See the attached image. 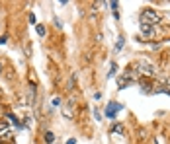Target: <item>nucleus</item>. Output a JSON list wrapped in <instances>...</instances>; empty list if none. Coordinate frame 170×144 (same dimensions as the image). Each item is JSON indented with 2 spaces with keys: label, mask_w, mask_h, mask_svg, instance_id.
<instances>
[{
  "label": "nucleus",
  "mask_w": 170,
  "mask_h": 144,
  "mask_svg": "<svg viewBox=\"0 0 170 144\" xmlns=\"http://www.w3.org/2000/svg\"><path fill=\"white\" fill-rule=\"evenodd\" d=\"M0 93H2V90H0Z\"/></svg>",
  "instance_id": "nucleus-17"
},
{
  "label": "nucleus",
  "mask_w": 170,
  "mask_h": 144,
  "mask_svg": "<svg viewBox=\"0 0 170 144\" xmlns=\"http://www.w3.org/2000/svg\"><path fill=\"white\" fill-rule=\"evenodd\" d=\"M139 29H141V33H143L145 37H150V35L155 33V27L149 26V24H141V26H139Z\"/></svg>",
  "instance_id": "nucleus-4"
},
{
  "label": "nucleus",
  "mask_w": 170,
  "mask_h": 144,
  "mask_svg": "<svg viewBox=\"0 0 170 144\" xmlns=\"http://www.w3.org/2000/svg\"><path fill=\"white\" fill-rule=\"evenodd\" d=\"M53 140H55V134H53L51 131H47V132H45V142H49V144H51Z\"/></svg>",
  "instance_id": "nucleus-8"
},
{
  "label": "nucleus",
  "mask_w": 170,
  "mask_h": 144,
  "mask_svg": "<svg viewBox=\"0 0 170 144\" xmlns=\"http://www.w3.org/2000/svg\"><path fill=\"white\" fill-rule=\"evenodd\" d=\"M66 144H76V140H74V138H69V142Z\"/></svg>",
  "instance_id": "nucleus-13"
},
{
  "label": "nucleus",
  "mask_w": 170,
  "mask_h": 144,
  "mask_svg": "<svg viewBox=\"0 0 170 144\" xmlns=\"http://www.w3.org/2000/svg\"><path fill=\"white\" fill-rule=\"evenodd\" d=\"M139 72H143V74H147V76H155V68H153V64L145 62V60L139 62Z\"/></svg>",
  "instance_id": "nucleus-3"
},
{
  "label": "nucleus",
  "mask_w": 170,
  "mask_h": 144,
  "mask_svg": "<svg viewBox=\"0 0 170 144\" xmlns=\"http://www.w3.org/2000/svg\"><path fill=\"white\" fill-rule=\"evenodd\" d=\"M129 84H131V78H129V76H121V78L118 80V88H119V90H123V88H127Z\"/></svg>",
  "instance_id": "nucleus-5"
},
{
  "label": "nucleus",
  "mask_w": 170,
  "mask_h": 144,
  "mask_svg": "<svg viewBox=\"0 0 170 144\" xmlns=\"http://www.w3.org/2000/svg\"><path fill=\"white\" fill-rule=\"evenodd\" d=\"M115 70H118V64H115V62H111V64H110V70H108V78H111V76L115 74Z\"/></svg>",
  "instance_id": "nucleus-6"
},
{
  "label": "nucleus",
  "mask_w": 170,
  "mask_h": 144,
  "mask_svg": "<svg viewBox=\"0 0 170 144\" xmlns=\"http://www.w3.org/2000/svg\"><path fill=\"white\" fill-rule=\"evenodd\" d=\"M166 86H170V80H168V82H166Z\"/></svg>",
  "instance_id": "nucleus-15"
},
{
  "label": "nucleus",
  "mask_w": 170,
  "mask_h": 144,
  "mask_svg": "<svg viewBox=\"0 0 170 144\" xmlns=\"http://www.w3.org/2000/svg\"><path fill=\"white\" fill-rule=\"evenodd\" d=\"M6 117H8V119H10V121H12V123H16V125H18V127H20V119L16 117V115H14V113H8Z\"/></svg>",
  "instance_id": "nucleus-9"
},
{
  "label": "nucleus",
  "mask_w": 170,
  "mask_h": 144,
  "mask_svg": "<svg viewBox=\"0 0 170 144\" xmlns=\"http://www.w3.org/2000/svg\"><path fill=\"white\" fill-rule=\"evenodd\" d=\"M35 31H37V35H41V37H43V35H45V26L37 24V26H35Z\"/></svg>",
  "instance_id": "nucleus-7"
},
{
  "label": "nucleus",
  "mask_w": 170,
  "mask_h": 144,
  "mask_svg": "<svg viewBox=\"0 0 170 144\" xmlns=\"http://www.w3.org/2000/svg\"><path fill=\"white\" fill-rule=\"evenodd\" d=\"M162 21V16L157 12V10H153V8H145L143 12H141V24H149V26H157Z\"/></svg>",
  "instance_id": "nucleus-1"
},
{
  "label": "nucleus",
  "mask_w": 170,
  "mask_h": 144,
  "mask_svg": "<svg viewBox=\"0 0 170 144\" xmlns=\"http://www.w3.org/2000/svg\"><path fill=\"white\" fill-rule=\"evenodd\" d=\"M121 109H123V107H121V103L110 101V103H108V107H106V117H108V119H115V115H118Z\"/></svg>",
  "instance_id": "nucleus-2"
},
{
  "label": "nucleus",
  "mask_w": 170,
  "mask_h": 144,
  "mask_svg": "<svg viewBox=\"0 0 170 144\" xmlns=\"http://www.w3.org/2000/svg\"><path fill=\"white\" fill-rule=\"evenodd\" d=\"M113 132H118V134H123V125H115V127H113Z\"/></svg>",
  "instance_id": "nucleus-11"
},
{
  "label": "nucleus",
  "mask_w": 170,
  "mask_h": 144,
  "mask_svg": "<svg viewBox=\"0 0 170 144\" xmlns=\"http://www.w3.org/2000/svg\"><path fill=\"white\" fill-rule=\"evenodd\" d=\"M0 72H2V64H0Z\"/></svg>",
  "instance_id": "nucleus-16"
},
{
  "label": "nucleus",
  "mask_w": 170,
  "mask_h": 144,
  "mask_svg": "<svg viewBox=\"0 0 170 144\" xmlns=\"http://www.w3.org/2000/svg\"><path fill=\"white\" fill-rule=\"evenodd\" d=\"M121 47H123V39H121V37H119V39H118V43H115V49H118V51H119V49H121Z\"/></svg>",
  "instance_id": "nucleus-12"
},
{
  "label": "nucleus",
  "mask_w": 170,
  "mask_h": 144,
  "mask_svg": "<svg viewBox=\"0 0 170 144\" xmlns=\"http://www.w3.org/2000/svg\"><path fill=\"white\" fill-rule=\"evenodd\" d=\"M6 43V37H0V45H4Z\"/></svg>",
  "instance_id": "nucleus-14"
},
{
  "label": "nucleus",
  "mask_w": 170,
  "mask_h": 144,
  "mask_svg": "<svg viewBox=\"0 0 170 144\" xmlns=\"http://www.w3.org/2000/svg\"><path fill=\"white\" fill-rule=\"evenodd\" d=\"M8 132V125L6 123H0V136H4Z\"/></svg>",
  "instance_id": "nucleus-10"
}]
</instances>
